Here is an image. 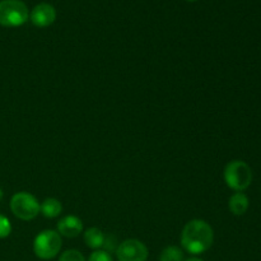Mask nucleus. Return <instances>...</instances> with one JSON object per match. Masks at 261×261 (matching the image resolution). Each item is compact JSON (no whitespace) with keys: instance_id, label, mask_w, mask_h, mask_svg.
<instances>
[{"instance_id":"10","label":"nucleus","mask_w":261,"mask_h":261,"mask_svg":"<svg viewBox=\"0 0 261 261\" xmlns=\"http://www.w3.org/2000/svg\"><path fill=\"white\" fill-rule=\"evenodd\" d=\"M105 239L106 236L103 234V232L97 227H92L84 232V242L87 246L93 250H101L103 247Z\"/></svg>"},{"instance_id":"4","label":"nucleus","mask_w":261,"mask_h":261,"mask_svg":"<svg viewBox=\"0 0 261 261\" xmlns=\"http://www.w3.org/2000/svg\"><path fill=\"white\" fill-rule=\"evenodd\" d=\"M28 8L22 0L0 2V24L4 27H19L28 19Z\"/></svg>"},{"instance_id":"8","label":"nucleus","mask_w":261,"mask_h":261,"mask_svg":"<svg viewBox=\"0 0 261 261\" xmlns=\"http://www.w3.org/2000/svg\"><path fill=\"white\" fill-rule=\"evenodd\" d=\"M82 231H83V222L76 216L63 217L58 223V233L68 239L78 237Z\"/></svg>"},{"instance_id":"16","label":"nucleus","mask_w":261,"mask_h":261,"mask_svg":"<svg viewBox=\"0 0 261 261\" xmlns=\"http://www.w3.org/2000/svg\"><path fill=\"white\" fill-rule=\"evenodd\" d=\"M184 261H203L201 259H198V257H190V259H186Z\"/></svg>"},{"instance_id":"7","label":"nucleus","mask_w":261,"mask_h":261,"mask_svg":"<svg viewBox=\"0 0 261 261\" xmlns=\"http://www.w3.org/2000/svg\"><path fill=\"white\" fill-rule=\"evenodd\" d=\"M31 20L36 27H48L53 24L56 19V10L48 3H41V4L36 5L32 9L30 14Z\"/></svg>"},{"instance_id":"15","label":"nucleus","mask_w":261,"mask_h":261,"mask_svg":"<svg viewBox=\"0 0 261 261\" xmlns=\"http://www.w3.org/2000/svg\"><path fill=\"white\" fill-rule=\"evenodd\" d=\"M88 261H114V260H112L111 255H110L107 251H105V250H96V251H93L91 255H89Z\"/></svg>"},{"instance_id":"12","label":"nucleus","mask_w":261,"mask_h":261,"mask_svg":"<svg viewBox=\"0 0 261 261\" xmlns=\"http://www.w3.org/2000/svg\"><path fill=\"white\" fill-rule=\"evenodd\" d=\"M160 261H184V252L177 246H167L160 255Z\"/></svg>"},{"instance_id":"14","label":"nucleus","mask_w":261,"mask_h":261,"mask_svg":"<svg viewBox=\"0 0 261 261\" xmlns=\"http://www.w3.org/2000/svg\"><path fill=\"white\" fill-rule=\"evenodd\" d=\"M12 232V224L5 216L0 214V239H5Z\"/></svg>"},{"instance_id":"1","label":"nucleus","mask_w":261,"mask_h":261,"mask_svg":"<svg viewBox=\"0 0 261 261\" xmlns=\"http://www.w3.org/2000/svg\"><path fill=\"white\" fill-rule=\"evenodd\" d=\"M214 241L213 228L203 219L188 222L181 233V245L189 254L199 255L208 251Z\"/></svg>"},{"instance_id":"13","label":"nucleus","mask_w":261,"mask_h":261,"mask_svg":"<svg viewBox=\"0 0 261 261\" xmlns=\"http://www.w3.org/2000/svg\"><path fill=\"white\" fill-rule=\"evenodd\" d=\"M59 261H86V259H84L83 254L79 252L78 250H68V251L61 254Z\"/></svg>"},{"instance_id":"17","label":"nucleus","mask_w":261,"mask_h":261,"mask_svg":"<svg viewBox=\"0 0 261 261\" xmlns=\"http://www.w3.org/2000/svg\"><path fill=\"white\" fill-rule=\"evenodd\" d=\"M189 2H194V0H189Z\"/></svg>"},{"instance_id":"9","label":"nucleus","mask_w":261,"mask_h":261,"mask_svg":"<svg viewBox=\"0 0 261 261\" xmlns=\"http://www.w3.org/2000/svg\"><path fill=\"white\" fill-rule=\"evenodd\" d=\"M228 208L234 216H244L249 209V198L241 191H237L229 198Z\"/></svg>"},{"instance_id":"6","label":"nucleus","mask_w":261,"mask_h":261,"mask_svg":"<svg viewBox=\"0 0 261 261\" xmlns=\"http://www.w3.org/2000/svg\"><path fill=\"white\" fill-rule=\"evenodd\" d=\"M116 256L119 261H147L148 249L139 240L129 239L117 246Z\"/></svg>"},{"instance_id":"3","label":"nucleus","mask_w":261,"mask_h":261,"mask_svg":"<svg viewBox=\"0 0 261 261\" xmlns=\"http://www.w3.org/2000/svg\"><path fill=\"white\" fill-rule=\"evenodd\" d=\"M63 245L61 236L53 229H45L35 237L33 251L38 259L50 260L59 254Z\"/></svg>"},{"instance_id":"11","label":"nucleus","mask_w":261,"mask_h":261,"mask_svg":"<svg viewBox=\"0 0 261 261\" xmlns=\"http://www.w3.org/2000/svg\"><path fill=\"white\" fill-rule=\"evenodd\" d=\"M61 212H63V205L58 199L48 198L40 204V213H42L46 218H56L60 216Z\"/></svg>"},{"instance_id":"2","label":"nucleus","mask_w":261,"mask_h":261,"mask_svg":"<svg viewBox=\"0 0 261 261\" xmlns=\"http://www.w3.org/2000/svg\"><path fill=\"white\" fill-rule=\"evenodd\" d=\"M224 181L227 186L232 190L244 191L251 185L252 182V171L250 166L244 161H231L224 167L223 172Z\"/></svg>"},{"instance_id":"5","label":"nucleus","mask_w":261,"mask_h":261,"mask_svg":"<svg viewBox=\"0 0 261 261\" xmlns=\"http://www.w3.org/2000/svg\"><path fill=\"white\" fill-rule=\"evenodd\" d=\"M10 209L17 218L22 221H32L40 213V203L32 194L20 191L10 199Z\"/></svg>"}]
</instances>
